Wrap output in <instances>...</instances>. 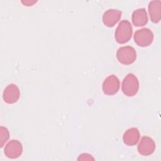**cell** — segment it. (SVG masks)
<instances>
[{"label":"cell","mask_w":161,"mask_h":161,"mask_svg":"<svg viewBox=\"0 0 161 161\" xmlns=\"http://www.w3.org/2000/svg\"><path fill=\"white\" fill-rule=\"evenodd\" d=\"M132 32L131 23L128 20H122L116 30L115 40L118 43H125L130 40Z\"/></svg>","instance_id":"6da1fadb"},{"label":"cell","mask_w":161,"mask_h":161,"mask_svg":"<svg viewBox=\"0 0 161 161\" xmlns=\"http://www.w3.org/2000/svg\"><path fill=\"white\" fill-rule=\"evenodd\" d=\"M139 89V82L133 74H128L124 78L122 82L121 89L123 94L127 96H135Z\"/></svg>","instance_id":"7a4b0ae2"},{"label":"cell","mask_w":161,"mask_h":161,"mask_svg":"<svg viewBox=\"0 0 161 161\" xmlns=\"http://www.w3.org/2000/svg\"><path fill=\"white\" fill-rule=\"evenodd\" d=\"M116 58L121 64L130 65L135 61L136 53L133 47L124 46L119 48L117 50Z\"/></svg>","instance_id":"3957f363"},{"label":"cell","mask_w":161,"mask_h":161,"mask_svg":"<svg viewBox=\"0 0 161 161\" xmlns=\"http://www.w3.org/2000/svg\"><path fill=\"white\" fill-rule=\"evenodd\" d=\"M134 40L140 47H148L152 44L153 40V32L147 28L138 30L135 33Z\"/></svg>","instance_id":"277c9868"},{"label":"cell","mask_w":161,"mask_h":161,"mask_svg":"<svg viewBox=\"0 0 161 161\" xmlns=\"http://www.w3.org/2000/svg\"><path fill=\"white\" fill-rule=\"evenodd\" d=\"M119 89V80L114 75L107 77L103 84V91L106 95H114Z\"/></svg>","instance_id":"5b68a950"},{"label":"cell","mask_w":161,"mask_h":161,"mask_svg":"<svg viewBox=\"0 0 161 161\" xmlns=\"http://www.w3.org/2000/svg\"><path fill=\"white\" fill-rule=\"evenodd\" d=\"M23 152L21 143L17 140H12L4 148V154L9 158H18Z\"/></svg>","instance_id":"8992f818"},{"label":"cell","mask_w":161,"mask_h":161,"mask_svg":"<svg viewBox=\"0 0 161 161\" xmlns=\"http://www.w3.org/2000/svg\"><path fill=\"white\" fill-rule=\"evenodd\" d=\"M155 149V143L152 138L144 136L142 138L138 146V151L140 154L147 156L152 154Z\"/></svg>","instance_id":"52a82bcc"},{"label":"cell","mask_w":161,"mask_h":161,"mask_svg":"<svg viewBox=\"0 0 161 161\" xmlns=\"http://www.w3.org/2000/svg\"><path fill=\"white\" fill-rule=\"evenodd\" d=\"M20 92L16 84H10L4 89L3 97L4 101L8 104L16 103L19 98Z\"/></svg>","instance_id":"ba28073f"},{"label":"cell","mask_w":161,"mask_h":161,"mask_svg":"<svg viewBox=\"0 0 161 161\" xmlns=\"http://www.w3.org/2000/svg\"><path fill=\"white\" fill-rule=\"evenodd\" d=\"M121 16V11L115 9H109L104 13L103 22L106 26L112 27L118 23Z\"/></svg>","instance_id":"9c48e42d"},{"label":"cell","mask_w":161,"mask_h":161,"mask_svg":"<svg viewBox=\"0 0 161 161\" xmlns=\"http://www.w3.org/2000/svg\"><path fill=\"white\" fill-rule=\"evenodd\" d=\"M148 11L151 21L154 23H158L161 18V1H150L148 4Z\"/></svg>","instance_id":"30bf717a"},{"label":"cell","mask_w":161,"mask_h":161,"mask_svg":"<svg viewBox=\"0 0 161 161\" xmlns=\"http://www.w3.org/2000/svg\"><path fill=\"white\" fill-rule=\"evenodd\" d=\"M140 138V133L137 128H131L127 130L123 134L124 143L128 146L135 145Z\"/></svg>","instance_id":"8fae6325"},{"label":"cell","mask_w":161,"mask_h":161,"mask_svg":"<svg viewBox=\"0 0 161 161\" xmlns=\"http://www.w3.org/2000/svg\"><path fill=\"white\" fill-rule=\"evenodd\" d=\"M132 22L135 26H142L148 22V16L145 8H139L132 13Z\"/></svg>","instance_id":"7c38bea8"},{"label":"cell","mask_w":161,"mask_h":161,"mask_svg":"<svg viewBox=\"0 0 161 161\" xmlns=\"http://www.w3.org/2000/svg\"><path fill=\"white\" fill-rule=\"evenodd\" d=\"M8 138H9L8 130L4 126H1V128H0V145H1V147H3V145L8 140Z\"/></svg>","instance_id":"4fadbf2b"},{"label":"cell","mask_w":161,"mask_h":161,"mask_svg":"<svg viewBox=\"0 0 161 161\" xmlns=\"http://www.w3.org/2000/svg\"><path fill=\"white\" fill-rule=\"evenodd\" d=\"M22 3H23L25 4V6H32L34 3H36V1H21Z\"/></svg>","instance_id":"5bb4252c"}]
</instances>
